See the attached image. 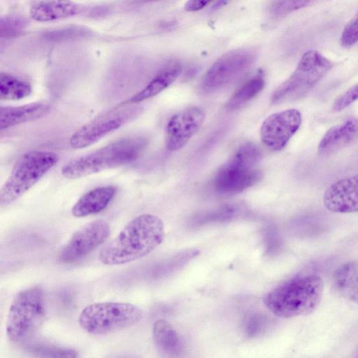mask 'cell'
I'll use <instances>...</instances> for the list:
<instances>
[{
  "label": "cell",
  "instance_id": "1",
  "mask_svg": "<svg viewBox=\"0 0 358 358\" xmlns=\"http://www.w3.org/2000/svg\"><path fill=\"white\" fill-rule=\"evenodd\" d=\"M164 224L161 218L149 213L139 215L121 229L99 251L98 259L106 266L125 264L141 259L163 242Z\"/></svg>",
  "mask_w": 358,
  "mask_h": 358
},
{
  "label": "cell",
  "instance_id": "2",
  "mask_svg": "<svg viewBox=\"0 0 358 358\" xmlns=\"http://www.w3.org/2000/svg\"><path fill=\"white\" fill-rule=\"evenodd\" d=\"M322 278L315 274L293 278L268 292L264 304L275 315L290 318L313 312L323 294Z\"/></svg>",
  "mask_w": 358,
  "mask_h": 358
},
{
  "label": "cell",
  "instance_id": "3",
  "mask_svg": "<svg viewBox=\"0 0 358 358\" xmlns=\"http://www.w3.org/2000/svg\"><path fill=\"white\" fill-rule=\"evenodd\" d=\"M147 143V139L141 136L122 138L69 161L62 168L61 173L73 180L128 164L141 156Z\"/></svg>",
  "mask_w": 358,
  "mask_h": 358
},
{
  "label": "cell",
  "instance_id": "4",
  "mask_svg": "<svg viewBox=\"0 0 358 358\" xmlns=\"http://www.w3.org/2000/svg\"><path fill=\"white\" fill-rule=\"evenodd\" d=\"M48 150H31L22 155L0 189V203L8 206L34 187L59 162Z\"/></svg>",
  "mask_w": 358,
  "mask_h": 358
},
{
  "label": "cell",
  "instance_id": "5",
  "mask_svg": "<svg viewBox=\"0 0 358 358\" xmlns=\"http://www.w3.org/2000/svg\"><path fill=\"white\" fill-rule=\"evenodd\" d=\"M260 152L252 143L241 145L217 171L214 187L224 194L241 192L255 185L262 173L257 167Z\"/></svg>",
  "mask_w": 358,
  "mask_h": 358
},
{
  "label": "cell",
  "instance_id": "6",
  "mask_svg": "<svg viewBox=\"0 0 358 358\" xmlns=\"http://www.w3.org/2000/svg\"><path fill=\"white\" fill-rule=\"evenodd\" d=\"M334 64L316 50L301 56L292 75L271 96L272 104L295 101L306 95L331 69Z\"/></svg>",
  "mask_w": 358,
  "mask_h": 358
},
{
  "label": "cell",
  "instance_id": "7",
  "mask_svg": "<svg viewBox=\"0 0 358 358\" xmlns=\"http://www.w3.org/2000/svg\"><path fill=\"white\" fill-rule=\"evenodd\" d=\"M142 316L141 310L129 303H95L82 310L79 324L87 333L101 335L131 327L139 322Z\"/></svg>",
  "mask_w": 358,
  "mask_h": 358
},
{
  "label": "cell",
  "instance_id": "8",
  "mask_svg": "<svg viewBox=\"0 0 358 358\" xmlns=\"http://www.w3.org/2000/svg\"><path fill=\"white\" fill-rule=\"evenodd\" d=\"M45 300L42 289L30 287L18 292L10 306L6 334L10 341L20 342L29 337L42 323Z\"/></svg>",
  "mask_w": 358,
  "mask_h": 358
},
{
  "label": "cell",
  "instance_id": "9",
  "mask_svg": "<svg viewBox=\"0 0 358 358\" xmlns=\"http://www.w3.org/2000/svg\"><path fill=\"white\" fill-rule=\"evenodd\" d=\"M258 50L252 46L239 48L217 59L204 75L201 85L203 93L224 88L242 76L254 64Z\"/></svg>",
  "mask_w": 358,
  "mask_h": 358
},
{
  "label": "cell",
  "instance_id": "10",
  "mask_svg": "<svg viewBox=\"0 0 358 358\" xmlns=\"http://www.w3.org/2000/svg\"><path fill=\"white\" fill-rule=\"evenodd\" d=\"M141 110L140 107L122 103V106L100 115L76 130L70 138V145L74 149L89 147L134 119Z\"/></svg>",
  "mask_w": 358,
  "mask_h": 358
},
{
  "label": "cell",
  "instance_id": "11",
  "mask_svg": "<svg viewBox=\"0 0 358 358\" xmlns=\"http://www.w3.org/2000/svg\"><path fill=\"white\" fill-rule=\"evenodd\" d=\"M110 234V226L103 220L85 224L72 235L63 248L59 260L71 264L82 259L104 243Z\"/></svg>",
  "mask_w": 358,
  "mask_h": 358
},
{
  "label": "cell",
  "instance_id": "12",
  "mask_svg": "<svg viewBox=\"0 0 358 358\" xmlns=\"http://www.w3.org/2000/svg\"><path fill=\"white\" fill-rule=\"evenodd\" d=\"M301 122V114L295 108L269 115L262 122L260 128L262 143L273 151L282 150L299 130Z\"/></svg>",
  "mask_w": 358,
  "mask_h": 358
},
{
  "label": "cell",
  "instance_id": "13",
  "mask_svg": "<svg viewBox=\"0 0 358 358\" xmlns=\"http://www.w3.org/2000/svg\"><path fill=\"white\" fill-rule=\"evenodd\" d=\"M204 119L205 111L199 106H190L173 115L166 125L167 149L177 151L183 148L199 131Z\"/></svg>",
  "mask_w": 358,
  "mask_h": 358
},
{
  "label": "cell",
  "instance_id": "14",
  "mask_svg": "<svg viewBox=\"0 0 358 358\" xmlns=\"http://www.w3.org/2000/svg\"><path fill=\"white\" fill-rule=\"evenodd\" d=\"M323 203L333 213L358 212V174L341 179L330 185L324 194Z\"/></svg>",
  "mask_w": 358,
  "mask_h": 358
},
{
  "label": "cell",
  "instance_id": "15",
  "mask_svg": "<svg viewBox=\"0 0 358 358\" xmlns=\"http://www.w3.org/2000/svg\"><path fill=\"white\" fill-rule=\"evenodd\" d=\"M358 139V118L350 117L343 122L329 129L320 140V155L329 156L352 144Z\"/></svg>",
  "mask_w": 358,
  "mask_h": 358
},
{
  "label": "cell",
  "instance_id": "16",
  "mask_svg": "<svg viewBox=\"0 0 358 358\" xmlns=\"http://www.w3.org/2000/svg\"><path fill=\"white\" fill-rule=\"evenodd\" d=\"M116 188L111 185L98 187L84 194L73 205L72 215L85 217L104 210L116 194Z\"/></svg>",
  "mask_w": 358,
  "mask_h": 358
},
{
  "label": "cell",
  "instance_id": "17",
  "mask_svg": "<svg viewBox=\"0 0 358 358\" xmlns=\"http://www.w3.org/2000/svg\"><path fill=\"white\" fill-rule=\"evenodd\" d=\"M50 106L44 102H34L17 106L1 107L0 129L2 131L15 125L29 122L45 115Z\"/></svg>",
  "mask_w": 358,
  "mask_h": 358
},
{
  "label": "cell",
  "instance_id": "18",
  "mask_svg": "<svg viewBox=\"0 0 358 358\" xmlns=\"http://www.w3.org/2000/svg\"><path fill=\"white\" fill-rule=\"evenodd\" d=\"M182 66L173 62L164 67L140 92L132 96L124 103H137L152 98L169 87L180 76Z\"/></svg>",
  "mask_w": 358,
  "mask_h": 358
},
{
  "label": "cell",
  "instance_id": "19",
  "mask_svg": "<svg viewBox=\"0 0 358 358\" xmlns=\"http://www.w3.org/2000/svg\"><path fill=\"white\" fill-rule=\"evenodd\" d=\"M81 6L72 1H40L31 6V17L38 22H50L74 16Z\"/></svg>",
  "mask_w": 358,
  "mask_h": 358
},
{
  "label": "cell",
  "instance_id": "20",
  "mask_svg": "<svg viewBox=\"0 0 358 358\" xmlns=\"http://www.w3.org/2000/svg\"><path fill=\"white\" fill-rule=\"evenodd\" d=\"M333 285L342 296L358 304V262L340 266L333 274Z\"/></svg>",
  "mask_w": 358,
  "mask_h": 358
},
{
  "label": "cell",
  "instance_id": "21",
  "mask_svg": "<svg viewBox=\"0 0 358 358\" xmlns=\"http://www.w3.org/2000/svg\"><path fill=\"white\" fill-rule=\"evenodd\" d=\"M265 85L264 76L259 72L245 80L231 96L226 103L229 110L242 108L257 96Z\"/></svg>",
  "mask_w": 358,
  "mask_h": 358
},
{
  "label": "cell",
  "instance_id": "22",
  "mask_svg": "<svg viewBox=\"0 0 358 358\" xmlns=\"http://www.w3.org/2000/svg\"><path fill=\"white\" fill-rule=\"evenodd\" d=\"M32 92L30 83L7 73L0 74V98L1 100H20Z\"/></svg>",
  "mask_w": 358,
  "mask_h": 358
},
{
  "label": "cell",
  "instance_id": "23",
  "mask_svg": "<svg viewBox=\"0 0 358 358\" xmlns=\"http://www.w3.org/2000/svg\"><path fill=\"white\" fill-rule=\"evenodd\" d=\"M154 340L163 352L175 354L179 350L180 340L172 326L164 320L155 322L152 330Z\"/></svg>",
  "mask_w": 358,
  "mask_h": 358
},
{
  "label": "cell",
  "instance_id": "24",
  "mask_svg": "<svg viewBox=\"0 0 358 358\" xmlns=\"http://www.w3.org/2000/svg\"><path fill=\"white\" fill-rule=\"evenodd\" d=\"M27 350L38 358H78V353L74 350L52 345H31Z\"/></svg>",
  "mask_w": 358,
  "mask_h": 358
},
{
  "label": "cell",
  "instance_id": "25",
  "mask_svg": "<svg viewBox=\"0 0 358 358\" xmlns=\"http://www.w3.org/2000/svg\"><path fill=\"white\" fill-rule=\"evenodd\" d=\"M312 3L310 1H275L269 5L268 13L273 17H280Z\"/></svg>",
  "mask_w": 358,
  "mask_h": 358
},
{
  "label": "cell",
  "instance_id": "26",
  "mask_svg": "<svg viewBox=\"0 0 358 358\" xmlns=\"http://www.w3.org/2000/svg\"><path fill=\"white\" fill-rule=\"evenodd\" d=\"M23 18L17 16H6L1 19V38H8L19 34L25 27Z\"/></svg>",
  "mask_w": 358,
  "mask_h": 358
},
{
  "label": "cell",
  "instance_id": "27",
  "mask_svg": "<svg viewBox=\"0 0 358 358\" xmlns=\"http://www.w3.org/2000/svg\"><path fill=\"white\" fill-rule=\"evenodd\" d=\"M341 45L349 48L358 42V10L346 23L341 32Z\"/></svg>",
  "mask_w": 358,
  "mask_h": 358
},
{
  "label": "cell",
  "instance_id": "28",
  "mask_svg": "<svg viewBox=\"0 0 358 358\" xmlns=\"http://www.w3.org/2000/svg\"><path fill=\"white\" fill-rule=\"evenodd\" d=\"M358 100V83L348 88L335 99L332 108L334 111H341Z\"/></svg>",
  "mask_w": 358,
  "mask_h": 358
},
{
  "label": "cell",
  "instance_id": "29",
  "mask_svg": "<svg viewBox=\"0 0 358 358\" xmlns=\"http://www.w3.org/2000/svg\"><path fill=\"white\" fill-rule=\"evenodd\" d=\"M262 318L259 316H253L247 324V331L249 334H255L259 331L263 326Z\"/></svg>",
  "mask_w": 358,
  "mask_h": 358
},
{
  "label": "cell",
  "instance_id": "30",
  "mask_svg": "<svg viewBox=\"0 0 358 358\" xmlns=\"http://www.w3.org/2000/svg\"><path fill=\"white\" fill-rule=\"evenodd\" d=\"M208 3L207 1H188L185 3L184 8L187 11H196L204 8Z\"/></svg>",
  "mask_w": 358,
  "mask_h": 358
},
{
  "label": "cell",
  "instance_id": "31",
  "mask_svg": "<svg viewBox=\"0 0 358 358\" xmlns=\"http://www.w3.org/2000/svg\"><path fill=\"white\" fill-rule=\"evenodd\" d=\"M227 3H228V1H215L213 3V4L211 6V8L213 10L219 9V8H222V6H225L226 4H227Z\"/></svg>",
  "mask_w": 358,
  "mask_h": 358
},
{
  "label": "cell",
  "instance_id": "32",
  "mask_svg": "<svg viewBox=\"0 0 358 358\" xmlns=\"http://www.w3.org/2000/svg\"><path fill=\"white\" fill-rule=\"evenodd\" d=\"M357 358H358V354H357Z\"/></svg>",
  "mask_w": 358,
  "mask_h": 358
}]
</instances>
